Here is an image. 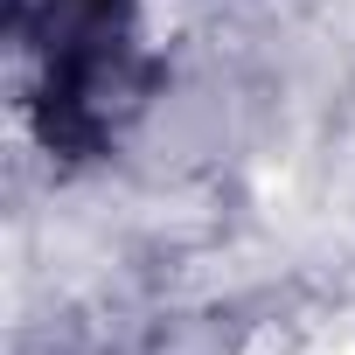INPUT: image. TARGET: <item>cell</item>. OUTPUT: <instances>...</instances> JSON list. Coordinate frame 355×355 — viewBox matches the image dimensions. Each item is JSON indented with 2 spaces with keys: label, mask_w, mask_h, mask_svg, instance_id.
Segmentation results:
<instances>
[{
  "label": "cell",
  "mask_w": 355,
  "mask_h": 355,
  "mask_svg": "<svg viewBox=\"0 0 355 355\" xmlns=\"http://www.w3.org/2000/svg\"><path fill=\"white\" fill-rule=\"evenodd\" d=\"M15 42L35 70L42 139L91 153L132 105V0H15Z\"/></svg>",
  "instance_id": "6da1fadb"
}]
</instances>
